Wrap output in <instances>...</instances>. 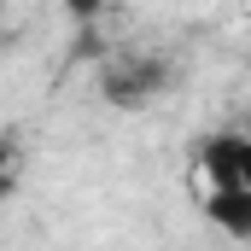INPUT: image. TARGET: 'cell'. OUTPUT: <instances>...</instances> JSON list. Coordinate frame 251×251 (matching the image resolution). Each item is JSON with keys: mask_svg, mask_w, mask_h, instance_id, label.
I'll return each instance as SVG.
<instances>
[{"mask_svg": "<svg viewBox=\"0 0 251 251\" xmlns=\"http://www.w3.org/2000/svg\"><path fill=\"white\" fill-rule=\"evenodd\" d=\"M12 193H18V176H12V170H0V204H6Z\"/></svg>", "mask_w": 251, "mask_h": 251, "instance_id": "7", "label": "cell"}, {"mask_svg": "<svg viewBox=\"0 0 251 251\" xmlns=\"http://www.w3.org/2000/svg\"><path fill=\"white\" fill-rule=\"evenodd\" d=\"M105 53H111L105 29H100V24H76V41H70V59H82V64H100Z\"/></svg>", "mask_w": 251, "mask_h": 251, "instance_id": "4", "label": "cell"}, {"mask_svg": "<svg viewBox=\"0 0 251 251\" xmlns=\"http://www.w3.org/2000/svg\"><path fill=\"white\" fill-rule=\"evenodd\" d=\"M204 216L228 240H251V187H210L204 193Z\"/></svg>", "mask_w": 251, "mask_h": 251, "instance_id": "3", "label": "cell"}, {"mask_svg": "<svg viewBox=\"0 0 251 251\" xmlns=\"http://www.w3.org/2000/svg\"><path fill=\"white\" fill-rule=\"evenodd\" d=\"M199 181L210 187H251V140L240 128H222L199 146Z\"/></svg>", "mask_w": 251, "mask_h": 251, "instance_id": "2", "label": "cell"}, {"mask_svg": "<svg viewBox=\"0 0 251 251\" xmlns=\"http://www.w3.org/2000/svg\"><path fill=\"white\" fill-rule=\"evenodd\" d=\"M111 12V0H64V18H76V24H100Z\"/></svg>", "mask_w": 251, "mask_h": 251, "instance_id": "5", "label": "cell"}, {"mask_svg": "<svg viewBox=\"0 0 251 251\" xmlns=\"http://www.w3.org/2000/svg\"><path fill=\"white\" fill-rule=\"evenodd\" d=\"M170 64L152 53H105L100 59V100L111 111H146L164 88H170Z\"/></svg>", "mask_w": 251, "mask_h": 251, "instance_id": "1", "label": "cell"}, {"mask_svg": "<svg viewBox=\"0 0 251 251\" xmlns=\"http://www.w3.org/2000/svg\"><path fill=\"white\" fill-rule=\"evenodd\" d=\"M12 158H18V146H12V134H0V170H12Z\"/></svg>", "mask_w": 251, "mask_h": 251, "instance_id": "6", "label": "cell"}, {"mask_svg": "<svg viewBox=\"0 0 251 251\" xmlns=\"http://www.w3.org/2000/svg\"><path fill=\"white\" fill-rule=\"evenodd\" d=\"M0 18H6V0H0Z\"/></svg>", "mask_w": 251, "mask_h": 251, "instance_id": "8", "label": "cell"}]
</instances>
